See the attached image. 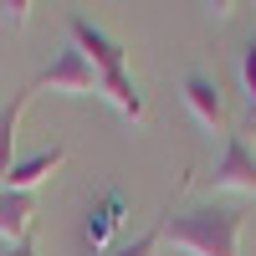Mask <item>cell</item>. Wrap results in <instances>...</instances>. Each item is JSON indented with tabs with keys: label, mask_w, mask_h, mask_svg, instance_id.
I'll list each match as a JSON object with an SVG mask.
<instances>
[{
	"label": "cell",
	"mask_w": 256,
	"mask_h": 256,
	"mask_svg": "<svg viewBox=\"0 0 256 256\" xmlns=\"http://www.w3.org/2000/svg\"><path fill=\"white\" fill-rule=\"evenodd\" d=\"M31 92H62V98H88L98 92V72H92V62L82 56L77 46H62V56L52 62L46 72H41L31 82Z\"/></svg>",
	"instance_id": "2"
},
{
	"label": "cell",
	"mask_w": 256,
	"mask_h": 256,
	"mask_svg": "<svg viewBox=\"0 0 256 256\" xmlns=\"http://www.w3.org/2000/svg\"><path fill=\"white\" fill-rule=\"evenodd\" d=\"M67 31H72V46L92 62V72H98V77H102V72H123V46H118L108 31H98L88 16H72V20H67Z\"/></svg>",
	"instance_id": "3"
},
{
	"label": "cell",
	"mask_w": 256,
	"mask_h": 256,
	"mask_svg": "<svg viewBox=\"0 0 256 256\" xmlns=\"http://www.w3.org/2000/svg\"><path fill=\"white\" fill-rule=\"evenodd\" d=\"M123 216H128V195H123V190H113L108 200H98V205L88 210V226H82L88 246H92V251H108V246H113V230L123 226Z\"/></svg>",
	"instance_id": "7"
},
{
	"label": "cell",
	"mask_w": 256,
	"mask_h": 256,
	"mask_svg": "<svg viewBox=\"0 0 256 256\" xmlns=\"http://www.w3.org/2000/svg\"><path fill=\"white\" fill-rule=\"evenodd\" d=\"M0 256H36V246H31V241H16V246L0 241Z\"/></svg>",
	"instance_id": "14"
},
{
	"label": "cell",
	"mask_w": 256,
	"mask_h": 256,
	"mask_svg": "<svg viewBox=\"0 0 256 256\" xmlns=\"http://www.w3.org/2000/svg\"><path fill=\"white\" fill-rule=\"evenodd\" d=\"M180 98H184V108L195 113V123L200 128H226V102H220V88L210 82L205 72H184V82H180Z\"/></svg>",
	"instance_id": "5"
},
{
	"label": "cell",
	"mask_w": 256,
	"mask_h": 256,
	"mask_svg": "<svg viewBox=\"0 0 256 256\" xmlns=\"http://www.w3.org/2000/svg\"><path fill=\"white\" fill-rule=\"evenodd\" d=\"M159 241H164V226H154V230H144V236H138L134 246H118L113 256H154V251H159Z\"/></svg>",
	"instance_id": "12"
},
{
	"label": "cell",
	"mask_w": 256,
	"mask_h": 256,
	"mask_svg": "<svg viewBox=\"0 0 256 256\" xmlns=\"http://www.w3.org/2000/svg\"><path fill=\"white\" fill-rule=\"evenodd\" d=\"M210 184L216 190H241V195H256V154L246 148L241 134L226 138V154L216 164V174H210Z\"/></svg>",
	"instance_id": "4"
},
{
	"label": "cell",
	"mask_w": 256,
	"mask_h": 256,
	"mask_svg": "<svg viewBox=\"0 0 256 256\" xmlns=\"http://www.w3.org/2000/svg\"><path fill=\"white\" fill-rule=\"evenodd\" d=\"M98 92L108 98L123 118H134V123L148 113V108H144V92L134 88V77H128V67H123V72H102V77H98Z\"/></svg>",
	"instance_id": "9"
},
{
	"label": "cell",
	"mask_w": 256,
	"mask_h": 256,
	"mask_svg": "<svg viewBox=\"0 0 256 256\" xmlns=\"http://www.w3.org/2000/svg\"><path fill=\"white\" fill-rule=\"evenodd\" d=\"M241 92H246V118L256 123V41L241 52Z\"/></svg>",
	"instance_id": "11"
},
{
	"label": "cell",
	"mask_w": 256,
	"mask_h": 256,
	"mask_svg": "<svg viewBox=\"0 0 256 256\" xmlns=\"http://www.w3.org/2000/svg\"><path fill=\"white\" fill-rule=\"evenodd\" d=\"M241 230H246V210H226V205L164 216V241L184 256H241Z\"/></svg>",
	"instance_id": "1"
},
{
	"label": "cell",
	"mask_w": 256,
	"mask_h": 256,
	"mask_svg": "<svg viewBox=\"0 0 256 256\" xmlns=\"http://www.w3.org/2000/svg\"><path fill=\"white\" fill-rule=\"evenodd\" d=\"M31 220H36V195L31 190H0V241H31Z\"/></svg>",
	"instance_id": "6"
},
{
	"label": "cell",
	"mask_w": 256,
	"mask_h": 256,
	"mask_svg": "<svg viewBox=\"0 0 256 256\" xmlns=\"http://www.w3.org/2000/svg\"><path fill=\"white\" fill-rule=\"evenodd\" d=\"M26 102H31V88L26 92H16L6 108H0V190H6V174H10V154H16V128H20V113H26Z\"/></svg>",
	"instance_id": "10"
},
{
	"label": "cell",
	"mask_w": 256,
	"mask_h": 256,
	"mask_svg": "<svg viewBox=\"0 0 256 256\" xmlns=\"http://www.w3.org/2000/svg\"><path fill=\"white\" fill-rule=\"evenodd\" d=\"M62 164H67V148H41V154H31V159H16L10 174H6V190H31L36 195V184H46Z\"/></svg>",
	"instance_id": "8"
},
{
	"label": "cell",
	"mask_w": 256,
	"mask_h": 256,
	"mask_svg": "<svg viewBox=\"0 0 256 256\" xmlns=\"http://www.w3.org/2000/svg\"><path fill=\"white\" fill-rule=\"evenodd\" d=\"M0 10H6V20H10V26H26V10H31V0H16V6H0Z\"/></svg>",
	"instance_id": "13"
}]
</instances>
